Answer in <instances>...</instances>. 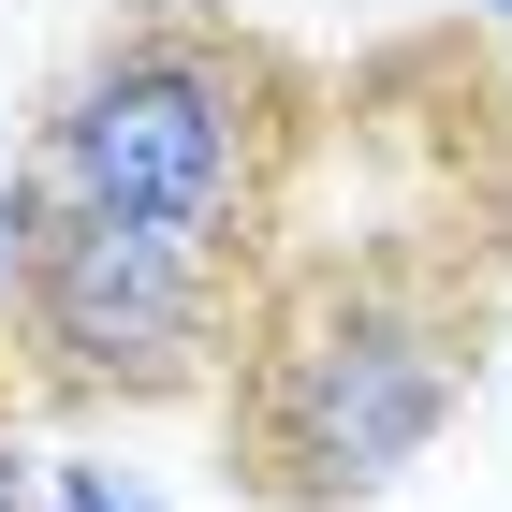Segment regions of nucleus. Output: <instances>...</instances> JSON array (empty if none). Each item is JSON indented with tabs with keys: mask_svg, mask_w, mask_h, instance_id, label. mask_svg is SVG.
I'll return each mask as SVG.
<instances>
[{
	"mask_svg": "<svg viewBox=\"0 0 512 512\" xmlns=\"http://www.w3.org/2000/svg\"><path fill=\"white\" fill-rule=\"evenodd\" d=\"M249 278L264 264H235V249L44 205L30 278L0 308V366L44 410H220L235 337H249Z\"/></svg>",
	"mask_w": 512,
	"mask_h": 512,
	"instance_id": "7ed1b4c3",
	"label": "nucleus"
},
{
	"mask_svg": "<svg viewBox=\"0 0 512 512\" xmlns=\"http://www.w3.org/2000/svg\"><path fill=\"white\" fill-rule=\"evenodd\" d=\"M498 366H512V352H498Z\"/></svg>",
	"mask_w": 512,
	"mask_h": 512,
	"instance_id": "0eeeda50",
	"label": "nucleus"
},
{
	"mask_svg": "<svg viewBox=\"0 0 512 512\" xmlns=\"http://www.w3.org/2000/svg\"><path fill=\"white\" fill-rule=\"evenodd\" d=\"M469 30H483V44H498V59H512V0H483V15H469Z\"/></svg>",
	"mask_w": 512,
	"mask_h": 512,
	"instance_id": "423d86ee",
	"label": "nucleus"
},
{
	"mask_svg": "<svg viewBox=\"0 0 512 512\" xmlns=\"http://www.w3.org/2000/svg\"><path fill=\"white\" fill-rule=\"evenodd\" d=\"M0 512H44V454H30V395L0 366Z\"/></svg>",
	"mask_w": 512,
	"mask_h": 512,
	"instance_id": "20e7f679",
	"label": "nucleus"
},
{
	"mask_svg": "<svg viewBox=\"0 0 512 512\" xmlns=\"http://www.w3.org/2000/svg\"><path fill=\"white\" fill-rule=\"evenodd\" d=\"M44 512H161V498H132V483H103V469H44Z\"/></svg>",
	"mask_w": 512,
	"mask_h": 512,
	"instance_id": "39448f33",
	"label": "nucleus"
},
{
	"mask_svg": "<svg viewBox=\"0 0 512 512\" xmlns=\"http://www.w3.org/2000/svg\"><path fill=\"white\" fill-rule=\"evenodd\" d=\"M308 147H322V74L278 30H249L220 0H132L118 30H88V59L44 88L15 161H30L44 205L147 220V235L264 264Z\"/></svg>",
	"mask_w": 512,
	"mask_h": 512,
	"instance_id": "f03ea898",
	"label": "nucleus"
},
{
	"mask_svg": "<svg viewBox=\"0 0 512 512\" xmlns=\"http://www.w3.org/2000/svg\"><path fill=\"white\" fill-rule=\"evenodd\" d=\"M352 220L293 176L220 381L249 512H366L469 425L512 352V88L498 44H395L322 88Z\"/></svg>",
	"mask_w": 512,
	"mask_h": 512,
	"instance_id": "f257e3e1",
	"label": "nucleus"
}]
</instances>
